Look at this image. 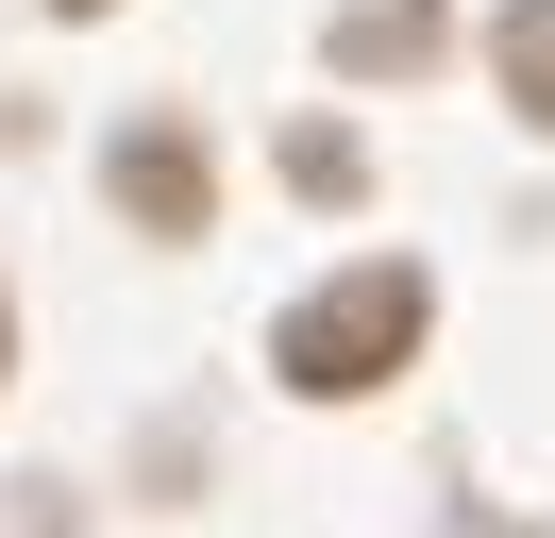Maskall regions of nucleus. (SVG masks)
Listing matches in <instances>:
<instances>
[{"label":"nucleus","instance_id":"f03ea898","mask_svg":"<svg viewBox=\"0 0 555 538\" xmlns=\"http://www.w3.org/2000/svg\"><path fill=\"white\" fill-rule=\"evenodd\" d=\"M118 202H135V219H203V152H185V134H135V152H118Z\"/></svg>","mask_w":555,"mask_h":538},{"label":"nucleus","instance_id":"7ed1b4c3","mask_svg":"<svg viewBox=\"0 0 555 538\" xmlns=\"http://www.w3.org/2000/svg\"><path fill=\"white\" fill-rule=\"evenodd\" d=\"M505 101H539V118H555V0H521V17H505Z\"/></svg>","mask_w":555,"mask_h":538},{"label":"nucleus","instance_id":"f257e3e1","mask_svg":"<svg viewBox=\"0 0 555 538\" xmlns=\"http://www.w3.org/2000/svg\"><path fill=\"white\" fill-rule=\"evenodd\" d=\"M421 354V269H353V286H320L304 320H286V387H387V370Z\"/></svg>","mask_w":555,"mask_h":538}]
</instances>
